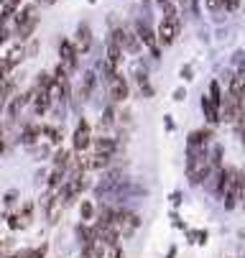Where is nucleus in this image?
Here are the masks:
<instances>
[{
	"instance_id": "obj_1",
	"label": "nucleus",
	"mask_w": 245,
	"mask_h": 258,
	"mask_svg": "<svg viewBox=\"0 0 245 258\" xmlns=\"http://www.w3.org/2000/svg\"><path fill=\"white\" fill-rule=\"evenodd\" d=\"M36 26H39L36 8H33V6H26V8L18 13V18H16V39H21V41L31 39V33L36 31Z\"/></svg>"
},
{
	"instance_id": "obj_2",
	"label": "nucleus",
	"mask_w": 245,
	"mask_h": 258,
	"mask_svg": "<svg viewBox=\"0 0 245 258\" xmlns=\"http://www.w3.org/2000/svg\"><path fill=\"white\" fill-rule=\"evenodd\" d=\"M177 33H179V21L177 16H166L158 26V41L164 46H171L174 41H177Z\"/></svg>"
},
{
	"instance_id": "obj_3",
	"label": "nucleus",
	"mask_w": 245,
	"mask_h": 258,
	"mask_svg": "<svg viewBox=\"0 0 245 258\" xmlns=\"http://www.w3.org/2000/svg\"><path fill=\"white\" fill-rule=\"evenodd\" d=\"M108 85H110V97H113L115 102H123V100L128 97V82H125L120 75H115Z\"/></svg>"
},
{
	"instance_id": "obj_4",
	"label": "nucleus",
	"mask_w": 245,
	"mask_h": 258,
	"mask_svg": "<svg viewBox=\"0 0 245 258\" xmlns=\"http://www.w3.org/2000/svg\"><path fill=\"white\" fill-rule=\"evenodd\" d=\"M90 143H92V138H90V125H87V120H82V123L77 125V131H74V149H77V151H85Z\"/></svg>"
},
{
	"instance_id": "obj_5",
	"label": "nucleus",
	"mask_w": 245,
	"mask_h": 258,
	"mask_svg": "<svg viewBox=\"0 0 245 258\" xmlns=\"http://www.w3.org/2000/svg\"><path fill=\"white\" fill-rule=\"evenodd\" d=\"M59 54H61V61H64L69 69H74V67H77V46H74L72 41H61Z\"/></svg>"
},
{
	"instance_id": "obj_6",
	"label": "nucleus",
	"mask_w": 245,
	"mask_h": 258,
	"mask_svg": "<svg viewBox=\"0 0 245 258\" xmlns=\"http://www.w3.org/2000/svg\"><path fill=\"white\" fill-rule=\"evenodd\" d=\"M74 46H77V51H90V46H92V33H90V26L87 23H82L79 28H77V39H74Z\"/></svg>"
},
{
	"instance_id": "obj_7",
	"label": "nucleus",
	"mask_w": 245,
	"mask_h": 258,
	"mask_svg": "<svg viewBox=\"0 0 245 258\" xmlns=\"http://www.w3.org/2000/svg\"><path fill=\"white\" fill-rule=\"evenodd\" d=\"M135 33H138V39L143 41V46H148L153 54H158V49H156V39H153V33H151V28H148L146 23H138V26H135Z\"/></svg>"
},
{
	"instance_id": "obj_8",
	"label": "nucleus",
	"mask_w": 245,
	"mask_h": 258,
	"mask_svg": "<svg viewBox=\"0 0 245 258\" xmlns=\"http://www.w3.org/2000/svg\"><path fill=\"white\" fill-rule=\"evenodd\" d=\"M202 110L209 123H217L220 120V102H215L212 97H202Z\"/></svg>"
},
{
	"instance_id": "obj_9",
	"label": "nucleus",
	"mask_w": 245,
	"mask_h": 258,
	"mask_svg": "<svg viewBox=\"0 0 245 258\" xmlns=\"http://www.w3.org/2000/svg\"><path fill=\"white\" fill-rule=\"evenodd\" d=\"M120 59H123V46H120L115 39H110V41H108V64H113V67L118 69Z\"/></svg>"
},
{
	"instance_id": "obj_10",
	"label": "nucleus",
	"mask_w": 245,
	"mask_h": 258,
	"mask_svg": "<svg viewBox=\"0 0 245 258\" xmlns=\"http://www.w3.org/2000/svg\"><path fill=\"white\" fill-rule=\"evenodd\" d=\"M95 149H97V154H115V141H110V138H97L95 141Z\"/></svg>"
},
{
	"instance_id": "obj_11",
	"label": "nucleus",
	"mask_w": 245,
	"mask_h": 258,
	"mask_svg": "<svg viewBox=\"0 0 245 258\" xmlns=\"http://www.w3.org/2000/svg\"><path fill=\"white\" fill-rule=\"evenodd\" d=\"M230 92H232V95H242V92H245V75H235V77H232Z\"/></svg>"
},
{
	"instance_id": "obj_12",
	"label": "nucleus",
	"mask_w": 245,
	"mask_h": 258,
	"mask_svg": "<svg viewBox=\"0 0 245 258\" xmlns=\"http://www.w3.org/2000/svg\"><path fill=\"white\" fill-rule=\"evenodd\" d=\"M54 166H56V169H66V166H69V154H66V151H59V154L54 156Z\"/></svg>"
},
{
	"instance_id": "obj_13",
	"label": "nucleus",
	"mask_w": 245,
	"mask_h": 258,
	"mask_svg": "<svg viewBox=\"0 0 245 258\" xmlns=\"http://www.w3.org/2000/svg\"><path fill=\"white\" fill-rule=\"evenodd\" d=\"M39 136H41V131H39V128H26V133H23V143H33Z\"/></svg>"
},
{
	"instance_id": "obj_14",
	"label": "nucleus",
	"mask_w": 245,
	"mask_h": 258,
	"mask_svg": "<svg viewBox=\"0 0 245 258\" xmlns=\"http://www.w3.org/2000/svg\"><path fill=\"white\" fill-rule=\"evenodd\" d=\"M79 215H82V220H90V217H92V205H90L87 200L79 205Z\"/></svg>"
},
{
	"instance_id": "obj_15",
	"label": "nucleus",
	"mask_w": 245,
	"mask_h": 258,
	"mask_svg": "<svg viewBox=\"0 0 245 258\" xmlns=\"http://www.w3.org/2000/svg\"><path fill=\"white\" fill-rule=\"evenodd\" d=\"M237 3H240V0H225V8H227V11H235Z\"/></svg>"
},
{
	"instance_id": "obj_16",
	"label": "nucleus",
	"mask_w": 245,
	"mask_h": 258,
	"mask_svg": "<svg viewBox=\"0 0 245 258\" xmlns=\"http://www.w3.org/2000/svg\"><path fill=\"white\" fill-rule=\"evenodd\" d=\"M6 151V138H3V131H0V154Z\"/></svg>"
},
{
	"instance_id": "obj_17",
	"label": "nucleus",
	"mask_w": 245,
	"mask_h": 258,
	"mask_svg": "<svg viewBox=\"0 0 245 258\" xmlns=\"http://www.w3.org/2000/svg\"><path fill=\"white\" fill-rule=\"evenodd\" d=\"M6 202L11 205V202H16V192H8V197H6Z\"/></svg>"
},
{
	"instance_id": "obj_18",
	"label": "nucleus",
	"mask_w": 245,
	"mask_h": 258,
	"mask_svg": "<svg viewBox=\"0 0 245 258\" xmlns=\"http://www.w3.org/2000/svg\"><path fill=\"white\" fill-rule=\"evenodd\" d=\"M44 3H56V0H44Z\"/></svg>"
}]
</instances>
